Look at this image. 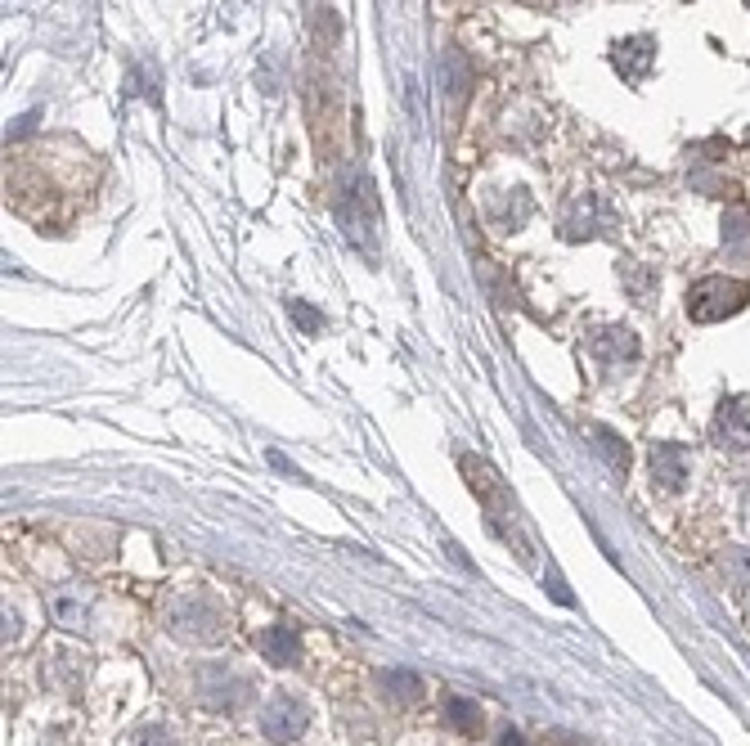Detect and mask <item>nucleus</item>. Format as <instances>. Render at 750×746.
<instances>
[{"instance_id": "obj_3", "label": "nucleus", "mask_w": 750, "mask_h": 746, "mask_svg": "<svg viewBox=\"0 0 750 746\" xmlns=\"http://www.w3.org/2000/svg\"><path fill=\"white\" fill-rule=\"evenodd\" d=\"M306 724H310V711L293 693H279L261 706V733L270 742H297L306 733Z\"/></svg>"}, {"instance_id": "obj_13", "label": "nucleus", "mask_w": 750, "mask_h": 746, "mask_svg": "<svg viewBox=\"0 0 750 746\" xmlns=\"http://www.w3.org/2000/svg\"><path fill=\"white\" fill-rule=\"evenodd\" d=\"M140 746H171V737H167L162 728H154V733H145V737H140Z\"/></svg>"}, {"instance_id": "obj_6", "label": "nucleus", "mask_w": 750, "mask_h": 746, "mask_svg": "<svg viewBox=\"0 0 750 746\" xmlns=\"http://www.w3.org/2000/svg\"><path fill=\"white\" fill-rule=\"evenodd\" d=\"M688 477L693 459L684 445H652V482H661V491H684Z\"/></svg>"}, {"instance_id": "obj_11", "label": "nucleus", "mask_w": 750, "mask_h": 746, "mask_svg": "<svg viewBox=\"0 0 750 746\" xmlns=\"http://www.w3.org/2000/svg\"><path fill=\"white\" fill-rule=\"evenodd\" d=\"M382 684H387L400 702H419V693H423L419 674H404V670H387V674H382Z\"/></svg>"}, {"instance_id": "obj_8", "label": "nucleus", "mask_w": 750, "mask_h": 746, "mask_svg": "<svg viewBox=\"0 0 750 746\" xmlns=\"http://www.w3.org/2000/svg\"><path fill=\"white\" fill-rule=\"evenodd\" d=\"M589 347H593V356L606 360V365H616V360H638V337H634L630 328H606V333L593 337Z\"/></svg>"}, {"instance_id": "obj_1", "label": "nucleus", "mask_w": 750, "mask_h": 746, "mask_svg": "<svg viewBox=\"0 0 750 746\" xmlns=\"http://www.w3.org/2000/svg\"><path fill=\"white\" fill-rule=\"evenodd\" d=\"M167 630L184 643H216L225 634V617L212 598L202 593H180L171 607H167Z\"/></svg>"}, {"instance_id": "obj_4", "label": "nucleus", "mask_w": 750, "mask_h": 746, "mask_svg": "<svg viewBox=\"0 0 750 746\" xmlns=\"http://www.w3.org/2000/svg\"><path fill=\"white\" fill-rule=\"evenodd\" d=\"M91 607H95V598H91V589H82V585H63V589H54V593L45 598L50 621L63 626V630H86V626H91Z\"/></svg>"}, {"instance_id": "obj_5", "label": "nucleus", "mask_w": 750, "mask_h": 746, "mask_svg": "<svg viewBox=\"0 0 750 746\" xmlns=\"http://www.w3.org/2000/svg\"><path fill=\"white\" fill-rule=\"evenodd\" d=\"M715 441H719L723 450H732V454H746V450H750V404H746V400L728 396V400L719 404V414H715Z\"/></svg>"}, {"instance_id": "obj_9", "label": "nucleus", "mask_w": 750, "mask_h": 746, "mask_svg": "<svg viewBox=\"0 0 750 746\" xmlns=\"http://www.w3.org/2000/svg\"><path fill=\"white\" fill-rule=\"evenodd\" d=\"M593 437L602 441V459L611 463V472H621V477H625V472H630V450H625V441L611 432V428H593Z\"/></svg>"}, {"instance_id": "obj_14", "label": "nucleus", "mask_w": 750, "mask_h": 746, "mask_svg": "<svg viewBox=\"0 0 750 746\" xmlns=\"http://www.w3.org/2000/svg\"><path fill=\"white\" fill-rule=\"evenodd\" d=\"M499 746H526V737H521L517 728H504V737H499Z\"/></svg>"}, {"instance_id": "obj_7", "label": "nucleus", "mask_w": 750, "mask_h": 746, "mask_svg": "<svg viewBox=\"0 0 750 746\" xmlns=\"http://www.w3.org/2000/svg\"><path fill=\"white\" fill-rule=\"evenodd\" d=\"M256 652L270 661V665H297V656H302V643H297V630H288V626H265L261 634H256Z\"/></svg>"}, {"instance_id": "obj_12", "label": "nucleus", "mask_w": 750, "mask_h": 746, "mask_svg": "<svg viewBox=\"0 0 750 746\" xmlns=\"http://www.w3.org/2000/svg\"><path fill=\"white\" fill-rule=\"evenodd\" d=\"M293 319H297L306 333H319V328H324V319H319V315H315L306 302H293Z\"/></svg>"}, {"instance_id": "obj_10", "label": "nucleus", "mask_w": 750, "mask_h": 746, "mask_svg": "<svg viewBox=\"0 0 750 746\" xmlns=\"http://www.w3.org/2000/svg\"><path fill=\"white\" fill-rule=\"evenodd\" d=\"M445 719H450L458 733H476V728H482V711H476L472 702H463V697H450V702H445Z\"/></svg>"}, {"instance_id": "obj_2", "label": "nucleus", "mask_w": 750, "mask_h": 746, "mask_svg": "<svg viewBox=\"0 0 750 746\" xmlns=\"http://www.w3.org/2000/svg\"><path fill=\"white\" fill-rule=\"evenodd\" d=\"M746 302H750V288H746L741 280L710 275V280H701V284L688 293V315H693L697 324H715V319L737 315Z\"/></svg>"}]
</instances>
